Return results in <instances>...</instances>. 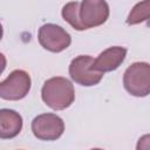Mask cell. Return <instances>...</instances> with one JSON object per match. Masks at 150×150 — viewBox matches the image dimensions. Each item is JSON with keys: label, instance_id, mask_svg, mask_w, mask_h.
<instances>
[{"label": "cell", "instance_id": "1", "mask_svg": "<svg viewBox=\"0 0 150 150\" xmlns=\"http://www.w3.org/2000/svg\"><path fill=\"white\" fill-rule=\"evenodd\" d=\"M41 98L50 109L63 110L70 107L75 100L74 86L66 77H50L42 86Z\"/></svg>", "mask_w": 150, "mask_h": 150}, {"label": "cell", "instance_id": "2", "mask_svg": "<svg viewBox=\"0 0 150 150\" xmlns=\"http://www.w3.org/2000/svg\"><path fill=\"white\" fill-rule=\"evenodd\" d=\"M123 87L132 96L145 97L150 94V63L135 62L123 75Z\"/></svg>", "mask_w": 150, "mask_h": 150}, {"label": "cell", "instance_id": "3", "mask_svg": "<svg viewBox=\"0 0 150 150\" xmlns=\"http://www.w3.org/2000/svg\"><path fill=\"white\" fill-rule=\"evenodd\" d=\"M109 18V5L105 0H82L77 11L80 30L103 25Z\"/></svg>", "mask_w": 150, "mask_h": 150}, {"label": "cell", "instance_id": "4", "mask_svg": "<svg viewBox=\"0 0 150 150\" xmlns=\"http://www.w3.org/2000/svg\"><path fill=\"white\" fill-rule=\"evenodd\" d=\"M95 59L90 55H79L74 57L69 64V76L70 79L83 87L96 86L101 82L103 74L94 67Z\"/></svg>", "mask_w": 150, "mask_h": 150}, {"label": "cell", "instance_id": "5", "mask_svg": "<svg viewBox=\"0 0 150 150\" xmlns=\"http://www.w3.org/2000/svg\"><path fill=\"white\" fill-rule=\"evenodd\" d=\"M30 86L29 74L22 69H15L0 83V97L7 101L22 100L29 93Z\"/></svg>", "mask_w": 150, "mask_h": 150}, {"label": "cell", "instance_id": "6", "mask_svg": "<svg viewBox=\"0 0 150 150\" xmlns=\"http://www.w3.org/2000/svg\"><path fill=\"white\" fill-rule=\"evenodd\" d=\"M39 43L48 52L61 53L71 43L70 34L61 26L55 23H45L39 28Z\"/></svg>", "mask_w": 150, "mask_h": 150}, {"label": "cell", "instance_id": "7", "mask_svg": "<svg viewBox=\"0 0 150 150\" xmlns=\"http://www.w3.org/2000/svg\"><path fill=\"white\" fill-rule=\"evenodd\" d=\"M32 132L41 141H56L64 131V122L56 114L47 112L34 117L32 121Z\"/></svg>", "mask_w": 150, "mask_h": 150}, {"label": "cell", "instance_id": "8", "mask_svg": "<svg viewBox=\"0 0 150 150\" xmlns=\"http://www.w3.org/2000/svg\"><path fill=\"white\" fill-rule=\"evenodd\" d=\"M127 48L121 46H114L104 49L100 55L95 59L94 67L96 70L107 73L116 70L125 60Z\"/></svg>", "mask_w": 150, "mask_h": 150}, {"label": "cell", "instance_id": "9", "mask_svg": "<svg viewBox=\"0 0 150 150\" xmlns=\"http://www.w3.org/2000/svg\"><path fill=\"white\" fill-rule=\"evenodd\" d=\"M22 117L12 109L0 110V138L11 139L18 136L22 129Z\"/></svg>", "mask_w": 150, "mask_h": 150}, {"label": "cell", "instance_id": "10", "mask_svg": "<svg viewBox=\"0 0 150 150\" xmlns=\"http://www.w3.org/2000/svg\"><path fill=\"white\" fill-rule=\"evenodd\" d=\"M146 21L150 26V0H142L137 2L128 14L127 23L130 26L138 25Z\"/></svg>", "mask_w": 150, "mask_h": 150}, {"label": "cell", "instance_id": "11", "mask_svg": "<svg viewBox=\"0 0 150 150\" xmlns=\"http://www.w3.org/2000/svg\"><path fill=\"white\" fill-rule=\"evenodd\" d=\"M136 149L137 150H149L150 149V134L143 135L142 137H139L137 144H136Z\"/></svg>", "mask_w": 150, "mask_h": 150}]
</instances>
